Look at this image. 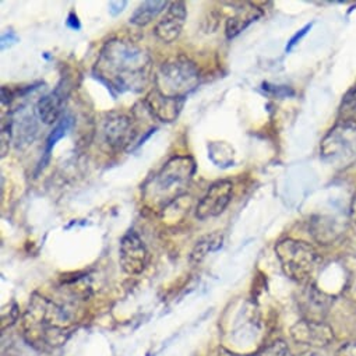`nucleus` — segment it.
<instances>
[{"instance_id": "f257e3e1", "label": "nucleus", "mask_w": 356, "mask_h": 356, "mask_svg": "<svg viewBox=\"0 0 356 356\" xmlns=\"http://www.w3.org/2000/svg\"><path fill=\"white\" fill-rule=\"evenodd\" d=\"M94 74L116 92H141L151 81L152 60L138 44L113 38L102 47Z\"/></svg>"}, {"instance_id": "f03ea898", "label": "nucleus", "mask_w": 356, "mask_h": 356, "mask_svg": "<svg viewBox=\"0 0 356 356\" xmlns=\"http://www.w3.org/2000/svg\"><path fill=\"white\" fill-rule=\"evenodd\" d=\"M76 318L73 312L52 299L34 293L23 316L24 332L30 343L59 348L73 334Z\"/></svg>"}, {"instance_id": "7ed1b4c3", "label": "nucleus", "mask_w": 356, "mask_h": 356, "mask_svg": "<svg viewBox=\"0 0 356 356\" xmlns=\"http://www.w3.org/2000/svg\"><path fill=\"white\" fill-rule=\"evenodd\" d=\"M196 173V162L189 155L170 158L144 186V200L165 210L168 206L184 197Z\"/></svg>"}, {"instance_id": "20e7f679", "label": "nucleus", "mask_w": 356, "mask_h": 356, "mask_svg": "<svg viewBox=\"0 0 356 356\" xmlns=\"http://www.w3.org/2000/svg\"><path fill=\"white\" fill-rule=\"evenodd\" d=\"M275 254L285 275L302 285H310L321 266L318 252L310 243L296 239L280 241L275 245Z\"/></svg>"}, {"instance_id": "39448f33", "label": "nucleus", "mask_w": 356, "mask_h": 356, "mask_svg": "<svg viewBox=\"0 0 356 356\" xmlns=\"http://www.w3.org/2000/svg\"><path fill=\"white\" fill-rule=\"evenodd\" d=\"M155 90L161 94L186 99L200 84V72L197 66L185 56L172 58L163 62L154 76Z\"/></svg>"}, {"instance_id": "423d86ee", "label": "nucleus", "mask_w": 356, "mask_h": 356, "mask_svg": "<svg viewBox=\"0 0 356 356\" xmlns=\"http://www.w3.org/2000/svg\"><path fill=\"white\" fill-rule=\"evenodd\" d=\"M97 141L108 152L127 149L136 138L133 119L120 111L104 113L97 122Z\"/></svg>"}, {"instance_id": "0eeeda50", "label": "nucleus", "mask_w": 356, "mask_h": 356, "mask_svg": "<svg viewBox=\"0 0 356 356\" xmlns=\"http://www.w3.org/2000/svg\"><path fill=\"white\" fill-rule=\"evenodd\" d=\"M320 154L324 159L349 162L356 156V122L341 120L323 138Z\"/></svg>"}, {"instance_id": "6e6552de", "label": "nucleus", "mask_w": 356, "mask_h": 356, "mask_svg": "<svg viewBox=\"0 0 356 356\" xmlns=\"http://www.w3.org/2000/svg\"><path fill=\"white\" fill-rule=\"evenodd\" d=\"M119 263L122 270L130 277L141 275L149 263V252L134 231L126 232L120 241Z\"/></svg>"}, {"instance_id": "1a4fd4ad", "label": "nucleus", "mask_w": 356, "mask_h": 356, "mask_svg": "<svg viewBox=\"0 0 356 356\" xmlns=\"http://www.w3.org/2000/svg\"><path fill=\"white\" fill-rule=\"evenodd\" d=\"M234 184L228 179L213 184L196 207V217L202 221L221 216L232 202Z\"/></svg>"}, {"instance_id": "9d476101", "label": "nucleus", "mask_w": 356, "mask_h": 356, "mask_svg": "<svg viewBox=\"0 0 356 356\" xmlns=\"http://www.w3.org/2000/svg\"><path fill=\"white\" fill-rule=\"evenodd\" d=\"M291 338L299 345L325 348L334 341V330L325 321L302 318L291 327Z\"/></svg>"}, {"instance_id": "9b49d317", "label": "nucleus", "mask_w": 356, "mask_h": 356, "mask_svg": "<svg viewBox=\"0 0 356 356\" xmlns=\"http://www.w3.org/2000/svg\"><path fill=\"white\" fill-rule=\"evenodd\" d=\"M188 19V9L185 2L169 3L166 12L155 24L154 34L163 44H172L179 38Z\"/></svg>"}, {"instance_id": "f8f14e48", "label": "nucleus", "mask_w": 356, "mask_h": 356, "mask_svg": "<svg viewBox=\"0 0 356 356\" xmlns=\"http://www.w3.org/2000/svg\"><path fill=\"white\" fill-rule=\"evenodd\" d=\"M185 101L186 99L166 97L154 88L147 94L144 105L152 118L158 119L162 123H172L179 118Z\"/></svg>"}, {"instance_id": "ddd939ff", "label": "nucleus", "mask_w": 356, "mask_h": 356, "mask_svg": "<svg viewBox=\"0 0 356 356\" xmlns=\"http://www.w3.org/2000/svg\"><path fill=\"white\" fill-rule=\"evenodd\" d=\"M67 95H69L67 87L59 84L56 87V90H54L48 95L42 97L38 101L37 108H35L38 119L44 124H54V123H56L62 118Z\"/></svg>"}, {"instance_id": "4468645a", "label": "nucleus", "mask_w": 356, "mask_h": 356, "mask_svg": "<svg viewBox=\"0 0 356 356\" xmlns=\"http://www.w3.org/2000/svg\"><path fill=\"white\" fill-rule=\"evenodd\" d=\"M261 16L263 12L252 3H243L239 8H236L235 13L227 20L225 24L227 40H234L235 37H238L242 31H245L250 24L257 22Z\"/></svg>"}, {"instance_id": "2eb2a0df", "label": "nucleus", "mask_w": 356, "mask_h": 356, "mask_svg": "<svg viewBox=\"0 0 356 356\" xmlns=\"http://www.w3.org/2000/svg\"><path fill=\"white\" fill-rule=\"evenodd\" d=\"M331 298L325 295L324 292H320L314 289V286H309L306 293L302 298L300 306L303 310H306V317L309 320H321L324 314L327 313V309L330 307Z\"/></svg>"}, {"instance_id": "dca6fc26", "label": "nucleus", "mask_w": 356, "mask_h": 356, "mask_svg": "<svg viewBox=\"0 0 356 356\" xmlns=\"http://www.w3.org/2000/svg\"><path fill=\"white\" fill-rule=\"evenodd\" d=\"M222 243H224V236L220 232H214L203 236L200 241H197V243L195 245L191 253V257H189L191 263L193 266L203 263L210 253L220 250L222 248Z\"/></svg>"}, {"instance_id": "f3484780", "label": "nucleus", "mask_w": 356, "mask_h": 356, "mask_svg": "<svg viewBox=\"0 0 356 356\" xmlns=\"http://www.w3.org/2000/svg\"><path fill=\"white\" fill-rule=\"evenodd\" d=\"M168 2H159V0H154V2H144L141 3L134 13L130 16V23L137 27H145L151 22H154L165 9H168Z\"/></svg>"}, {"instance_id": "a211bd4d", "label": "nucleus", "mask_w": 356, "mask_h": 356, "mask_svg": "<svg viewBox=\"0 0 356 356\" xmlns=\"http://www.w3.org/2000/svg\"><path fill=\"white\" fill-rule=\"evenodd\" d=\"M312 235L320 245H331L339 238L341 231L331 220L320 218L318 221H313Z\"/></svg>"}, {"instance_id": "6ab92c4d", "label": "nucleus", "mask_w": 356, "mask_h": 356, "mask_svg": "<svg viewBox=\"0 0 356 356\" xmlns=\"http://www.w3.org/2000/svg\"><path fill=\"white\" fill-rule=\"evenodd\" d=\"M210 159L220 168H228L234 163V148L224 141H214L209 145Z\"/></svg>"}, {"instance_id": "aec40b11", "label": "nucleus", "mask_w": 356, "mask_h": 356, "mask_svg": "<svg viewBox=\"0 0 356 356\" xmlns=\"http://www.w3.org/2000/svg\"><path fill=\"white\" fill-rule=\"evenodd\" d=\"M73 122L74 120H73L72 116H65L63 119H60V122L56 124V127L52 130V133L49 134V137L47 140V148H45V155L47 156H49V154L54 149V147L56 145V143L67 134V131L73 126Z\"/></svg>"}, {"instance_id": "412c9836", "label": "nucleus", "mask_w": 356, "mask_h": 356, "mask_svg": "<svg viewBox=\"0 0 356 356\" xmlns=\"http://www.w3.org/2000/svg\"><path fill=\"white\" fill-rule=\"evenodd\" d=\"M339 113L342 120H352V116L356 115V87H352L343 97Z\"/></svg>"}, {"instance_id": "4be33fe9", "label": "nucleus", "mask_w": 356, "mask_h": 356, "mask_svg": "<svg viewBox=\"0 0 356 356\" xmlns=\"http://www.w3.org/2000/svg\"><path fill=\"white\" fill-rule=\"evenodd\" d=\"M293 353L291 352L289 346L278 339V341H274L273 343L264 346L261 350H259L254 356H292Z\"/></svg>"}, {"instance_id": "5701e85b", "label": "nucleus", "mask_w": 356, "mask_h": 356, "mask_svg": "<svg viewBox=\"0 0 356 356\" xmlns=\"http://www.w3.org/2000/svg\"><path fill=\"white\" fill-rule=\"evenodd\" d=\"M19 316H20V312H19L17 303L13 302L12 305L8 306V309L5 307L2 312V331L12 327L19 320Z\"/></svg>"}, {"instance_id": "b1692460", "label": "nucleus", "mask_w": 356, "mask_h": 356, "mask_svg": "<svg viewBox=\"0 0 356 356\" xmlns=\"http://www.w3.org/2000/svg\"><path fill=\"white\" fill-rule=\"evenodd\" d=\"M335 356H356V341L341 345L335 352Z\"/></svg>"}, {"instance_id": "393cba45", "label": "nucleus", "mask_w": 356, "mask_h": 356, "mask_svg": "<svg viewBox=\"0 0 356 356\" xmlns=\"http://www.w3.org/2000/svg\"><path fill=\"white\" fill-rule=\"evenodd\" d=\"M312 29V24H307L305 29H302L299 33H296L292 38H291V41L288 42V45H286V52H291L292 51V48L307 34V31Z\"/></svg>"}, {"instance_id": "a878e982", "label": "nucleus", "mask_w": 356, "mask_h": 356, "mask_svg": "<svg viewBox=\"0 0 356 356\" xmlns=\"http://www.w3.org/2000/svg\"><path fill=\"white\" fill-rule=\"evenodd\" d=\"M16 42H19V37L15 33L9 31L8 34H3V37H2V49H6L8 47H12Z\"/></svg>"}, {"instance_id": "bb28decb", "label": "nucleus", "mask_w": 356, "mask_h": 356, "mask_svg": "<svg viewBox=\"0 0 356 356\" xmlns=\"http://www.w3.org/2000/svg\"><path fill=\"white\" fill-rule=\"evenodd\" d=\"M126 5H127V2H124V0H123V2H111L109 3V13L112 16H118L119 13H122L124 10Z\"/></svg>"}, {"instance_id": "cd10ccee", "label": "nucleus", "mask_w": 356, "mask_h": 356, "mask_svg": "<svg viewBox=\"0 0 356 356\" xmlns=\"http://www.w3.org/2000/svg\"><path fill=\"white\" fill-rule=\"evenodd\" d=\"M67 26L72 29V30H80L81 26H80V22H79V17L76 13H70L69 17H67Z\"/></svg>"}, {"instance_id": "c85d7f7f", "label": "nucleus", "mask_w": 356, "mask_h": 356, "mask_svg": "<svg viewBox=\"0 0 356 356\" xmlns=\"http://www.w3.org/2000/svg\"><path fill=\"white\" fill-rule=\"evenodd\" d=\"M350 218L356 225V193L353 195V199H352V203H350Z\"/></svg>"}, {"instance_id": "c756f323", "label": "nucleus", "mask_w": 356, "mask_h": 356, "mask_svg": "<svg viewBox=\"0 0 356 356\" xmlns=\"http://www.w3.org/2000/svg\"><path fill=\"white\" fill-rule=\"evenodd\" d=\"M217 356H243V355H238V353H235V352H231V350L227 349V348H220Z\"/></svg>"}, {"instance_id": "7c9ffc66", "label": "nucleus", "mask_w": 356, "mask_h": 356, "mask_svg": "<svg viewBox=\"0 0 356 356\" xmlns=\"http://www.w3.org/2000/svg\"><path fill=\"white\" fill-rule=\"evenodd\" d=\"M293 356H320L317 352H303V353H298Z\"/></svg>"}]
</instances>
